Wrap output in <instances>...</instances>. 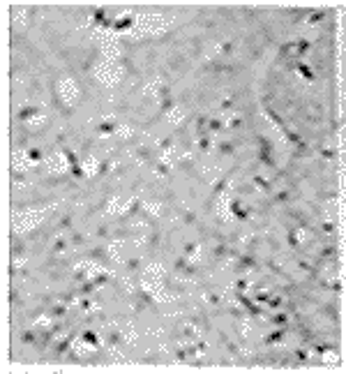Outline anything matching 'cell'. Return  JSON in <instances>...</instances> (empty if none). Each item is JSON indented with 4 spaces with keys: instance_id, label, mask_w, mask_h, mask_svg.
<instances>
[{
    "instance_id": "6da1fadb",
    "label": "cell",
    "mask_w": 346,
    "mask_h": 374,
    "mask_svg": "<svg viewBox=\"0 0 346 374\" xmlns=\"http://www.w3.org/2000/svg\"><path fill=\"white\" fill-rule=\"evenodd\" d=\"M282 337H284V330H275V333H270L263 342H265V344H272V342H279Z\"/></svg>"
},
{
    "instance_id": "7a4b0ae2",
    "label": "cell",
    "mask_w": 346,
    "mask_h": 374,
    "mask_svg": "<svg viewBox=\"0 0 346 374\" xmlns=\"http://www.w3.org/2000/svg\"><path fill=\"white\" fill-rule=\"evenodd\" d=\"M254 266H256V263H254V256H249V254L240 259V268H254Z\"/></svg>"
},
{
    "instance_id": "3957f363",
    "label": "cell",
    "mask_w": 346,
    "mask_h": 374,
    "mask_svg": "<svg viewBox=\"0 0 346 374\" xmlns=\"http://www.w3.org/2000/svg\"><path fill=\"white\" fill-rule=\"evenodd\" d=\"M21 342L32 344V342H35V333H30V330H23V333H21Z\"/></svg>"
},
{
    "instance_id": "277c9868",
    "label": "cell",
    "mask_w": 346,
    "mask_h": 374,
    "mask_svg": "<svg viewBox=\"0 0 346 374\" xmlns=\"http://www.w3.org/2000/svg\"><path fill=\"white\" fill-rule=\"evenodd\" d=\"M72 226V215H65V217H60V222H58V229H69Z\"/></svg>"
},
{
    "instance_id": "5b68a950",
    "label": "cell",
    "mask_w": 346,
    "mask_h": 374,
    "mask_svg": "<svg viewBox=\"0 0 346 374\" xmlns=\"http://www.w3.org/2000/svg\"><path fill=\"white\" fill-rule=\"evenodd\" d=\"M35 111H37V109H32V106H26V109H21L19 118H21V120H26V118H30V116L35 113Z\"/></svg>"
},
{
    "instance_id": "8992f818",
    "label": "cell",
    "mask_w": 346,
    "mask_h": 374,
    "mask_svg": "<svg viewBox=\"0 0 346 374\" xmlns=\"http://www.w3.org/2000/svg\"><path fill=\"white\" fill-rule=\"evenodd\" d=\"M219 153H221V155H233V143H221V146H219Z\"/></svg>"
},
{
    "instance_id": "52a82bcc",
    "label": "cell",
    "mask_w": 346,
    "mask_h": 374,
    "mask_svg": "<svg viewBox=\"0 0 346 374\" xmlns=\"http://www.w3.org/2000/svg\"><path fill=\"white\" fill-rule=\"evenodd\" d=\"M109 342H111V344H120V342H123L120 333H116V330H113V333H109Z\"/></svg>"
},
{
    "instance_id": "ba28073f",
    "label": "cell",
    "mask_w": 346,
    "mask_h": 374,
    "mask_svg": "<svg viewBox=\"0 0 346 374\" xmlns=\"http://www.w3.org/2000/svg\"><path fill=\"white\" fill-rule=\"evenodd\" d=\"M90 256H93V259H106V252H104L102 247H97V249L90 252Z\"/></svg>"
},
{
    "instance_id": "9c48e42d",
    "label": "cell",
    "mask_w": 346,
    "mask_h": 374,
    "mask_svg": "<svg viewBox=\"0 0 346 374\" xmlns=\"http://www.w3.org/2000/svg\"><path fill=\"white\" fill-rule=\"evenodd\" d=\"M72 243H74V245H83V243H86V236H83V233H74V236H72Z\"/></svg>"
},
{
    "instance_id": "30bf717a",
    "label": "cell",
    "mask_w": 346,
    "mask_h": 374,
    "mask_svg": "<svg viewBox=\"0 0 346 374\" xmlns=\"http://www.w3.org/2000/svg\"><path fill=\"white\" fill-rule=\"evenodd\" d=\"M272 321H275L277 326H282V323H286V321H288V316H286V312H284V314H275V319H272Z\"/></svg>"
},
{
    "instance_id": "8fae6325",
    "label": "cell",
    "mask_w": 346,
    "mask_h": 374,
    "mask_svg": "<svg viewBox=\"0 0 346 374\" xmlns=\"http://www.w3.org/2000/svg\"><path fill=\"white\" fill-rule=\"evenodd\" d=\"M83 340H86V342H97V337H95L93 330H86V333H83Z\"/></svg>"
},
{
    "instance_id": "7c38bea8",
    "label": "cell",
    "mask_w": 346,
    "mask_h": 374,
    "mask_svg": "<svg viewBox=\"0 0 346 374\" xmlns=\"http://www.w3.org/2000/svg\"><path fill=\"white\" fill-rule=\"evenodd\" d=\"M295 358H298V360H307V351H305V349H298V351H295Z\"/></svg>"
},
{
    "instance_id": "4fadbf2b",
    "label": "cell",
    "mask_w": 346,
    "mask_h": 374,
    "mask_svg": "<svg viewBox=\"0 0 346 374\" xmlns=\"http://www.w3.org/2000/svg\"><path fill=\"white\" fill-rule=\"evenodd\" d=\"M127 268H129V270L139 268V259H129V261H127Z\"/></svg>"
},
{
    "instance_id": "5bb4252c",
    "label": "cell",
    "mask_w": 346,
    "mask_h": 374,
    "mask_svg": "<svg viewBox=\"0 0 346 374\" xmlns=\"http://www.w3.org/2000/svg\"><path fill=\"white\" fill-rule=\"evenodd\" d=\"M256 300H258V303H268V300H270V296H268V293H258V296H256Z\"/></svg>"
},
{
    "instance_id": "9a60e30c",
    "label": "cell",
    "mask_w": 346,
    "mask_h": 374,
    "mask_svg": "<svg viewBox=\"0 0 346 374\" xmlns=\"http://www.w3.org/2000/svg\"><path fill=\"white\" fill-rule=\"evenodd\" d=\"M99 129H102V134H111V129H113V125H109V123H106V125H102Z\"/></svg>"
},
{
    "instance_id": "2e32d148",
    "label": "cell",
    "mask_w": 346,
    "mask_h": 374,
    "mask_svg": "<svg viewBox=\"0 0 346 374\" xmlns=\"http://www.w3.org/2000/svg\"><path fill=\"white\" fill-rule=\"evenodd\" d=\"M125 171H127V166H125V164H116V173H118V176H123Z\"/></svg>"
},
{
    "instance_id": "e0dca14e",
    "label": "cell",
    "mask_w": 346,
    "mask_h": 374,
    "mask_svg": "<svg viewBox=\"0 0 346 374\" xmlns=\"http://www.w3.org/2000/svg\"><path fill=\"white\" fill-rule=\"evenodd\" d=\"M157 171L162 176H166V173H168V166H166V164H157Z\"/></svg>"
},
{
    "instance_id": "ac0fdd59",
    "label": "cell",
    "mask_w": 346,
    "mask_h": 374,
    "mask_svg": "<svg viewBox=\"0 0 346 374\" xmlns=\"http://www.w3.org/2000/svg\"><path fill=\"white\" fill-rule=\"evenodd\" d=\"M208 300H210L212 305H217V303H219V296H217V293H210V296H208Z\"/></svg>"
},
{
    "instance_id": "d6986e66",
    "label": "cell",
    "mask_w": 346,
    "mask_h": 374,
    "mask_svg": "<svg viewBox=\"0 0 346 374\" xmlns=\"http://www.w3.org/2000/svg\"><path fill=\"white\" fill-rule=\"evenodd\" d=\"M268 303H270V307H277V305L282 303V298H279V296H275V298H272V300H268Z\"/></svg>"
},
{
    "instance_id": "ffe728a7",
    "label": "cell",
    "mask_w": 346,
    "mask_h": 374,
    "mask_svg": "<svg viewBox=\"0 0 346 374\" xmlns=\"http://www.w3.org/2000/svg\"><path fill=\"white\" fill-rule=\"evenodd\" d=\"M65 245H67L65 240H56V247H53V249H56V252H60V249H65Z\"/></svg>"
},
{
    "instance_id": "44dd1931",
    "label": "cell",
    "mask_w": 346,
    "mask_h": 374,
    "mask_svg": "<svg viewBox=\"0 0 346 374\" xmlns=\"http://www.w3.org/2000/svg\"><path fill=\"white\" fill-rule=\"evenodd\" d=\"M53 314H56V316H65V307H60V305L53 307Z\"/></svg>"
},
{
    "instance_id": "7402d4cb",
    "label": "cell",
    "mask_w": 346,
    "mask_h": 374,
    "mask_svg": "<svg viewBox=\"0 0 346 374\" xmlns=\"http://www.w3.org/2000/svg\"><path fill=\"white\" fill-rule=\"evenodd\" d=\"M277 201H288V192H279V194H277Z\"/></svg>"
},
{
    "instance_id": "603a6c76",
    "label": "cell",
    "mask_w": 346,
    "mask_h": 374,
    "mask_svg": "<svg viewBox=\"0 0 346 374\" xmlns=\"http://www.w3.org/2000/svg\"><path fill=\"white\" fill-rule=\"evenodd\" d=\"M104 282H106V275H97V277H95V284H97V286L104 284Z\"/></svg>"
},
{
    "instance_id": "cb8c5ba5",
    "label": "cell",
    "mask_w": 346,
    "mask_h": 374,
    "mask_svg": "<svg viewBox=\"0 0 346 374\" xmlns=\"http://www.w3.org/2000/svg\"><path fill=\"white\" fill-rule=\"evenodd\" d=\"M30 157H32V159H39V157H42V153H39L37 148H32V150H30Z\"/></svg>"
},
{
    "instance_id": "d4e9b609",
    "label": "cell",
    "mask_w": 346,
    "mask_h": 374,
    "mask_svg": "<svg viewBox=\"0 0 346 374\" xmlns=\"http://www.w3.org/2000/svg\"><path fill=\"white\" fill-rule=\"evenodd\" d=\"M194 219H196V217H194V213H185V222H187V224H191Z\"/></svg>"
},
{
    "instance_id": "484cf974",
    "label": "cell",
    "mask_w": 346,
    "mask_h": 374,
    "mask_svg": "<svg viewBox=\"0 0 346 374\" xmlns=\"http://www.w3.org/2000/svg\"><path fill=\"white\" fill-rule=\"evenodd\" d=\"M81 291H83V293H90V291H93V284H83Z\"/></svg>"
},
{
    "instance_id": "4316f807",
    "label": "cell",
    "mask_w": 346,
    "mask_h": 374,
    "mask_svg": "<svg viewBox=\"0 0 346 374\" xmlns=\"http://www.w3.org/2000/svg\"><path fill=\"white\" fill-rule=\"evenodd\" d=\"M194 249H196V245H194V243H191V245H187V247H185V254H191V252H194Z\"/></svg>"
},
{
    "instance_id": "83f0119b",
    "label": "cell",
    "mask_w": 346,
    "mask_h": 374,
    "mask_svg": "<svg viewBox=\"0 0 346 374\" xmlns=\"http://www.w3.org/2000/svg\"><path fill=\"white\" fill-rule=\"evenodd\" d=\"M321 19H323V14H314V16H312V23H318Z\"/></svg>"
}]
</instances>
